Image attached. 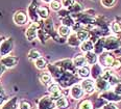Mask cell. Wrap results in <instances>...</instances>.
Segmentation results:
<instances>
[{"instance_id":"836d02e7","label":"cell","mask_w":121,"mask_h":109,"mask_svg":"<svg viewBox=\"0 0 121 109\" xmlns=\"http://www.w3.org/2000/svg\"><path fill=\"white\" fill-rule=\"evenodd\" d=\"M35 65H36V68L38 70H45L47 69V67H48V63H47V60L46 58L44 57H40L39 59H37L36 61H35Z\"/></svg>"},{"instance_id":"60d3db41","label":"cell","mask_w":121,"mask_h":109,"mask_svg":"<svg viewBox=\"0 0 121 109\" xmlns=\"http://www.w3.org/2000/svg\"><path fill=\"white\" fill-rule=\"evenodd\" d=\"M70 12L68 11L67 8H64V7H63L62 9H60V11L57 12V16H59V18L60 19H62V18H65V17H67V16H70Z\"/></svg>"},{"instance_id":"83f0119b","label":"cell","mask_w":121,"mask_h":109,"mask_svg":"<svg viewBox=\"0 0 121 109\" xmlns=\"http://www.w3.org/2000/svg\"><path fill=\"white\" fill-rule=\"evenodd\" d=\"M55 107L57 109H68L69 108V101L65 96H62L59 100L55 101Z\"/></svg>"},{"instance_id":"1f68e13d","label":"cell","mask_w":121,"mask_h":109,"mask_svg":"<svg viewBox=\"0 0 121 109\" xmlns=\"http://www.w3.org/2000/svg\"><path fill=\"white\" fill-rule=\"evenodd\" d=\"M76 35L82 43L85 42V40H90V31L86 28H82V29L78 30V31H76Z\"/></svg>"},{"instance_id":"ee69618b","label":"cell","mask_w":121,"mask_h":109,"mask_svg":"<svg viewBox=\"0 0 121 109\" xmlns=\"http://www.w3.org/2000/svg\"><path fill=\"white\" fill-rule=\"evenodd\" d=\"M102 109H118V108H117V106H116L114 103H108V104H105V105L103 106Z\"/></svg>"},{"instance_id":"7bdbcfd3","label":"cell","mask_w":121,"mask_h":109,"mask_svg":"<svg viewBox=\"0 0 121 109\" xmlns=\"http://www.w3.org/2000/svg\"><path fill=\"white\" fill-rule=\"evenodd\" d=\"M5 100H6V97L4 95V92H0V106H2L4 103H5Z\"/></svg>"},{"instance_id":"ac0fdd59","label":"cell","mask_w":121,"mask_h":109,"mask_svg":"<svg viewBox=\"0 0 121 109\" xmlns=\"http://www.w3.org/2000/svg\"><path fill=\"white\" fill-rule=\"evenodd\" d=\"M103 74V69L99 63H95L91 68V77L93 78V80H97L98 78H100Z\"/></svg>"},{"instance_id":"f1b7e54d","label":"cell","mask_w":121,"mask_h":109,"mask_svg":"<svg viewBox=\"0 0 121 109\" xmlns=\"http://www.w3.org/2000/svg\"><path fill=\"white\" fill-rule=\"evenodd\" d=\"M79 48H80V50H82V52H84V53L91 52L94 50V43H93L91 40H85V42L82 43V45H80Z\"/></svg>"},{"instance_id":"e0dca14e","label":"cell","mask_w":121,"mask_h":109,"mask_svg":"<svg viewBox=\"0 0 121 109\" xmlns=\"http://www.w3.org/2000/svg\"><path fill=\"white\" fill-rule=\"evenodd\" d=\"M95 85H96V89L99 90V92H107V90H110V88L112 87L111 84L108 82L107 80H104L102 77L98 78L97 80H95Z\"/></svg>"},{"instance_id":"7c38bea8","label":"cell","mask_w":121,"mask_h":109,"mask_svg":"<svg viewBox=\"0 0 121 109\" xmlns=\"http://www.w3.org/2000/svg\"><path fill=\"white\" fill-rule=\"evenodd\" d=\"M19 62V57L14 56V55H6V56L2 57L0 59V63L3 65L6 69H12V68L16 67Z\"/></svg>"},{"instance_id":"4316f807","label":"cell","mask_w":121,"mask_h":109,"mask_svg":"<svg viewBox=\"0 0 121 109\" xmlns=\"http://www.w3.org/2000/svg\"><path fill=\"white\" fill-rule=\"evenodd\" d=\"M85 58H86V60H87L88 65H95V63L98 62V55L94 51L85 53Z\"/></svg>"},{"instance_id":"d590c367","label":"cell","mask_w":121,"mask_h":109,"mask_svg":"<svg viewBox=\"0 0 121 109\" xmlns=\"http://www.w3.org/2000/svg\"><path fill=\"white\" fill-rule=\"evenodd\" d=\"M27 57H28L29 60H31V61H36L37 59H39L40 57H42L41 53H40V51H38L37 49H30L28 54H27Z\"/></svg>"},{"instance_id":"2e32d148","label":"cell","mask_w":121,"mask_h":109,"mask_svg":"<svg viewBox=\"0 0 121 109\" xmlns=\"http://www.w3.org/2000/svg\"><path fill=\"white\" fill-rule=\"evenodd\" d=\"M99 98L103 99L105 101H109L110 103L113 102H120L121 101V96H118L113 92V90H107V92H103L99 95Z\"/></svg>"},{"instance_id":"6da1fadb","label":"cell","mask_w":121,"mask_h":109,"mask_svg":"<svg viewBox=\"0 0 121 109\" xmlns=\"http://www.w3.org/2000/svg\"><path fill=\"white\" fill-rule=\"evenodd\" d=\"M42 24L44 29L46 30V32L49 34V36L51 37L53 40H55L56 43H60V44H64V43H67L66 39H63L60 35L57 33V31L54 28V24H53V20L51 18H48L46 20H42Z\"/></svg>"},{"instance_id":"ba28073f","label":"cell","mask_w":121,"mask_h":109,"mask_svg":"<svg viewBox=\"0 0 121 109\" xmlns=\"http://www.w3.org/2000/svg\"><path fill=\"white\" fill-rule=\"evenodd\" d=\"M47 90H48V93H49L50 98H51L53 101L59 100V99L63 96L62 87H60V85L56 82H52L51 84H49L48 87H47Z\"/></svg>"},{"instance_id":"484cf974","label":"cell","mask_w":121,"mask_h":109,"mask_svg":"<svg viewBox=\"0 0 121 109\" xmlns=\"http://www.w3.org/2000/svg\"><path fill=\"white\" fill-rule=\"evenodd\" d=\"M38 15H39V17L41 20L48 19V18H50L49 17L50 8L47 6H44V5H39V7H38Z\"/></svg>"},{"instance_id":"4fadbf2b","label":"cell","mask_w":121,"mask_h":109,"mask_svg":"<svg viewBox=\"0 0 121 109\" xmlns=\"http://www.w3.org/2000/svg\"><path fill=\"white\" fill-rule=\"evenodd\" d=\"M80 85H82V89H84L85 93H87V95H92V93L96 90L95 81L93 79H90V78L84 79L82 82H80Z\"/></svg>"},{"instance_id":"8fae6325","label":"cell","mask_w":121,"mask_h":109,"mask_svg":"<svg viewBox=\"0 0 121 109\" xmlns=\"http://www.w3.org/2000/svg\"><path fill=\"white\" fill-rule=\"evenodd\" d=\"M54 65H56L57 67H60V69H63L64 71L67 72H71V73H76L77 69L75 68L74 63H73L72 59H63V60H59V61L54 62Z\"/></svg>"},{"instance_id":"cb8c5ba5","label":"cell","mask_w":121,"mask_h":109,"mask_svg":"<svg viewBox=\"0 0 121 109\" xmlns=\"http://www.w3.org/2000/svg\"><path fill=\"white\" fill-rule=\"evenodd\" d=\"M56 31L63 39H66V40L68 39V36L72 33V29L70 28V27L65 26V25H60V26L57 27Z\"/></svg>"},{"instance_id":"5b68a950","label":"cell","mask_w":121,"mask_h":109,"mask_svg":"<svg viewBox=\"0 0 121 109\" xmlns=\"http://www.w3.org/2000/svg\"><path fill=\"white\" fill-rule=\"evenodd\" d=\"M13 50H14V39L12 36L5 37L0 45V56L4 57L6 55H9Z\"/></svg>"},{"instance_id":"d6986e66","label":"cell","mask_w":121,"mask_h":109,"mask_svg":"<svg viewBox=\"0 0 121 109\" xmlns=\"http://www.w3.org/2000/svg\"><path fill=\"white\" fill-rule=\"evenodd\" d=\"M1 109H19L18 97H13L12 99L7 100L6 102L1 106Z\"/></svg>"},{"instance_id":"8d00e7d4","label":"cell","mask_w":121,"mask_h":109,"mask_svg":"<svg viewBox=\"0 0 121 109\" xmlns=\"http://www.w3.org/2000/svg\"><path fill=\"white\" fill-rule=\"evenodd\" d=\"M49 8L55 12H59L60 9L63 8V5H62V3H60V1H59V0H53L51 3H49Z\"/></svg>"},{"instance_id":"30bf717a","label":"cell","mask_w":121,"mask_h":109,"mask_svg":"<svg viewBox=\"0 0 121 109\" xmlns=\"http://www.w3.org/2000/svg\"><path fill=\"white\" fill-rule=\"evenodd\" d=\"M55 101H53L50 96H43L38 102V109H54Z\"/></svg>"},{"instance_id":"5bb4252c","label":"cell","mask_w":121,"mask_h":109,"mask_svg":"<svg viewBox=\"0 0 121 109\" xmlns=\"http://www.w3.org/2000/svg\"><path fill=\"white\" fill-rule=\"evenodd\" d=\"M111 33L121 37V17H116L114 20L110 23Z\"/></svg>"},{"instance_id":"7dc6e473","label":"cell","mask_w":121,"mask_h":109,"mask_svg":"<svg viewBox=\"0 0 121 109\" xmlns=\"http://www.w3.org/2000/svg\"><path fill=\"white\" fill-rule=\"evenodd\" d=\"M4 39H5V37H4V36H2V35H0V45H1V43L4 40Z\"/></svg>"},{"instance_id":"f35d334b","label":"cell","mask_w":121,"mask_h":109,"mask_svg":"<svg viewBox=\"0 0 121 109\" xmlns=\"http://www.w3.org/2000/svg\"><path fill=\"white\" fill-rule=\"evenodd\" d=\"M19 109H32V105L29 101L21 100L19 101Z\"/></svg>"},{"instance_id":"e575fe53","label":"cell","mask_w":121,"mask_h":109,"mask_svg":"<svg viewBox=\"0 0 121 109\" xmlns=\"http://www.w3.org/2000/svg\"><path fill=\"white\" fill-rule=\"evenodd\" d=\"M77 109H94V104L89 99H85L79 103Z\"/></svg>"},{"instance_id":"7a4b0ae2","label":"cell","mask_w":121,"mask_h":109,"mask_svg":"<svg viewBox=\"0 0 121 109\" xmlns=\"http://www.w3.org/2000/svg\"><path fill=\"white\" fill-rule=\"evenodd\" d=\"M121 47V37L110 34L104 39V50L108 52H114Z\"/></svg>"},{"instance_id":"3957f363","label":"cell","mask_w":121,"mask_h":109,"mask_svg":"<svg viewBox=\"0 0 121 109\" xmlns=\"http://www.w3.org/2000/svg\"><path fill=\"white\" fill-rule=\"evenodd\" d=\"M116 58L115 55L113 54L112 52H103L101 55L98 56V61H99V65H101L102 68H105V69H112L114 63L116 62Z\"/></svg>"},{"instance_id":"bcb514c9","label":"cell","mask_w":121,"mask_h":109,"mask_svg":"<svg viewBox=\"0 0 121 109\" xmlns=\"http://www.w3.org/2000/svg\"><path fill=\"white\" fill-rule=\"evenodd\" d=\"M42 1H44L45 3H48V4H49V3H51V2L53 1V0H42Z\"/></svg>"},{"instance_id":"681fc988","label":"cell","mask_w":121,"mask_h":109,"mask_svg":"<svg viewBox=\"0 0 121 109\" xmlns=\"http://www.w3.org/2000/svg\"><path fill=\"white\" fill-rule=\"evenodd\" d=\"M93 1H97V0H93Z\"/></svg>"},{"instance_id":"d4e9b609","label":"cell","mask_w":121,"mask_h":109,"mask_svg":"<svg viewBox=\"0 0 121 109\" xmlns=\"http://www.w3.org/2000/svg\"><path fill=\"white\" fill-rule=\"evenodd\" d=\"M72 60H73V63H74L76 69H79V68H82L88 65L87 60H86V58H85V55H82V54L76 55Z\"/></svg>"},{"instance_id":"f6af8a7d","label":"cell","mask_w":121,"mask_h":109,"mask_svg":"<svg viewBox=\"0 0 121 109\" xmlns=\"http://www.w3.org/2000/svg\"><path fill=\"white\" fill-rule=\"evenodd\" d=\"M5 70H6V68L4 67L3 65H1V63H0V77L3 75V73H5Z\"/></svg>"},{"instance_id":"7402d4cb","label":"cell","mask_w":121,"mask_h":109,"mask_svg":"<svg viewBox=\"0 0 121 109\" xmlns=\"http://www.w3.org/2000/svg\"><path fill=\"white\" fill-rule=\"evenodd\" d=\"M104 39H105V36L104 37H100L96 43H94V50H93V51L96 53L98 56L101 55L102 53L105 51L104 50Z\"/></svg>"},{"instance_id":"9c48e42d","label":"cell","mask_w":121,"mask_h":109,"mask_svg":"<svg viewBox=\"0 0 121 109\" xmlns=\"http://www.w3.org/2000/svg\"><path fill=\"white\" fill-rule=\"evenodd\" d=\"M101 77L104 80H107L111 84L112 87H114L116 84H118V83L120 82V78L118 77V76L113 72V70H111V69H107V70L103 71V74H102Z\"/></svg>"},{"instance_id":"c3c4849f","label":"cell","mask_w":121,"mask_h":109,"mask_svg":"<svg viewBox=\"0 0 121 109\" xmlns=\"http://www.w3.org/2000/svg\"><path fill=\"white\" fill-rule=\"evenodd\" d=\"M118 60H119V62L121 63V56H120V57H118Z\"/></svg>"},{"instance_id":"f907efd6","label":"cell","mask_w":121,"mask_h":109,"mask_svg":"<svg viewBox=\"0 0 121 109\" xmlns=\"http://www.w3.org/2000/svg\"><path fill=\"white\" fill-rule=\"evenodd\" d=\"M120 82H121V78H120Z\"/></svg>"},{"instance_id":"8992f818","label":"cell","mask_w":121,"mask_h":109,"mask_svg":"<svg viewBox=\"0 0 121 109\" xmlns=\"http://www.w3.org/2000/svg\"><path fill=\"white\" fill-rule=\"evenodd\" d=\"M13 21L18 26H24L28 23L29 17L27 15V12L24 11H17L13 16Z\"/></svg>"},{"instance_id":"9a60e30c","label":"cell","mask_w":121,"mask_h":109,"mask_svg":"<svg viewBox=\"0 0 121 109\" xmlns=\"http://www.w3.org/2000/svg\"><path fill=\"white\" fill-rule=\"evenodd\" d=\"M69 95H70V97L73 98L74 100H79V99H82V97H84L85 92H84V89H82V85L78 84V83H76V84L71 86Z\"/></svg>"},{"instance_id":"603a6c76","label":"cell","mask_w":121,"mask_h":109,"mask_svg":"<svg viewBox=\"0 0 121 109\" xmlns=\"http://www.w3.org/2000/svg\"><path fill=\"white\" fill-rule=\"evenodd\" d=\"M39 79L41 81V83L43 85H47L48 86L49 84H51L52 83V76L50 75L49 72H42L41 74L39 76Z\"/></svg>"},{"instance_id":"277c9868","label":"cell","mask_w":121,"mask_h":109,"mask_svg":"<svg viewBox=\"0 0 121 109\" xmlns=\"http://www.w3.org/2000/svg\"><path fill=\"white\" fill-rule=\"evenodd\" d=\"M38 7H39V3L37 0H32L27 7V15H28L29 21L31 23H40L41 21L39 15H38Z\"/></svg>"},{"instance_id":"d6a6232c","label":"cell","mask_w":121,"mask_h":109,"mask_svg":"<svg viewBox=\"0 0 121 109\" xmlns=\"http://www.w3.org/2000/svg\"><path fill=\"white\" fill-rule=\"evenodd\" d=\"M60 20V25H65V26L67 27H70V28H72L73 25L75 24V20L73 19V17L70 15V16H67L65 18H62Z\"/></svg>"},{"instance_id":"74e56055","label":"cell","mask_w":121,"mask_h":109,"mask_svg":"<svg viewBox=\"0 0 121 109\" xmlns=\"http://www.w3.org/2000/svg\"><path fill=\"white\" fill-rule=\"evenodd\" d=\"M100 3L105 8H112L117 4V0H100Z\"/></svg>"},{"instance_id":"f546056e","label":"cell","mask_w":121,"mask_h":109,"mask_svg":"<svg viewBox=\"0 0 121 109\" xmlns=\"http://www.w3.org/2000/svg\"><path fill=\"white\" fill-rule=\"evenodd\" d=\"M67 9L70 12V14H71V15H76V14H79V12H82L85 11L82 4L79 3V2H77V1L75 2L72 6H70L69 8H67Z\"/></svg>"},{"instance_id":"b9f144b4","label":"cell","mask_w":121,"mask_h":109,"mask_svg":"<svg viewBox=\"0 0 121 109\" xmlns=\"http://www.w3.org/2000/svg\"><path fill=\"white\" fill-rule=\"evenodd\" d=\"M113 92H114L116 95L121 96V82H119L118 84H116L114 87H113Z\"/></svg>"},{"instance_id":"ab89813d","label":"cell","mask_w":121,"mask_h":109,"mask_svg":"<svg viewBox=\"0 0 121 109\" xmlns=\"http://www.w3.org/2000/svg\"><path fill=\"white\" fill-rule=\"evenodd\" d=\"M76 2V0H60V3L64 8H69L70 6H72L73 4Z\"/></svg>"},{"instance_id":"52a82bcc","label":"cell","mask_w":121,"mask_h":109,"mask_svg":"<svg viewBox=\"0 0 121 109\" xmlns=\"http://www.w3.org/2000/svg\"><path fill=\"white\" fill-rule=\"evenodd\" d=\"M40 28V23H30L25 30V37L28 42H32L38 39V31Z\"/></svg>"},{"instance_id":"ffe728a7","label":"cell","mask_w":121,"mask_h":109,"mask_svg":"<svg viewBox=\"0 0 121 109\" xmlns=\"http://www.w3.org/2000/svg\"><path fill=\"white\" fill-rule=\"evenodd\" d=\"M49 39H50V36L46 32V30L44 29V27H43L42 20H41V21H40V28H39V31H38V40H40L41 44H46V42Z\"/></svg>"},{"instance_id":"44dd1931","label":"cell","mask_w":121,"mask_h":109,"mask_svg":"<svg viewBox=\"0 0 121 109\" xmlns=\"http://www.w3.org/2000/svg\"><path fill=\"white\" fill-rule=\"evenodd\" d=\"M67 44L69 45L70 47L72 48H76V47H80V45H82V42L78 40V37H77L76 35V32H73L68 36L67 39Z\"/></svg>"},{"instance_id":"4dcf8cb0","label":"cell","mask_w":121,"mask_h":109,"mask_svg":"<svg viewBox=\"0 0 121 109\" xmlns=\"http://www.w3.org/2000/svg\"><path fill=\"white\" fill-rule=\"evenodd\" d=\"M76 73H77V76H78V77L87 79V78H89V76H91V69H89L88 65H85V67L77 69Z\"/></svg>"}]
</instances>
